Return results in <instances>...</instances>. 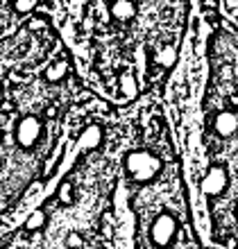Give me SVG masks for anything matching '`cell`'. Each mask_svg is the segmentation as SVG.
I'll return each instance as SVG.
<instances>
[{"label": "cell", "mask_w": 238, "mask_h": 249, "mask_svg": "<svg viewBox=\"0 0 238 249\" xmlns=\"http://www.w3.org/2000/svg\"><path fill=\"white\" fill-rule=\"evenodd\" d=\"M177 231H179L177 217L172 215V213H168V211H164V213H159L152 220V224H150V243L157 249H168L175 243Z\"/></svg>", "instance_id": "2"}, {"label": "cell", "mask_w": 238, "mask_h": 249, "mask_svg": "<svg viewBox=\"0 0 238 249\" xmlns=\"http://www.w3.org/2000/svg\"><path fill=\"white\" fill-rule=\"evenodd\" d=\"M102 138H105V131L100 124H89L82 134H79V147L82 150H98L102 145Z\"/></svg>", "instance_id": "7"}, {"label": "cell", "mask_w": 238, "mask_h": 249, "mask_svg": "<svg viewBox=\"0 0 238 249\" xmlns=\"http://www.w3.org/2000/svg\"><path fill=\"white\" fill-rule=\"evenodd\" d=\"M46 213L43 211H34L32 215L27 217V222H25V229L27 231H41L43 227H46Z\"/></svg>", "instance_id": "10"}, {"label": "cell", "mask_w": 238, "mask_h": 249, "mask_svg": "<svg viewBox=\"0 0 238 249\" xmlns=\"http://www.w3.org/2000/svg\"><path fill=\"white\" fill-rule=\"evenodd\" d=\"M82 245H84V240H82V236H79V233H68V236H66V247L79 249Z\"/></svg>", "instance_id": "13"}, {"label": "cell", "mask_w": 238, "mask_h": 249, "mask_svg": "<svg viewBox=\"0 0 238 249\" xmlns=\"http://www.w3.org/2000/svg\"><path fill=\"white\" fill-rule=\"evenodd\" d=\"M213 131L222 138H232L238 131V116L234 111H218L213 116Z\"/></svg>", "instance_id": "5"}, {"label": "cell", "mask_w": 238, "mask_h": 249, "mask_svg": "<svg viewBox=\"0 0 238 249\" xmlns=\"http://www.w3.org/2000/svg\"><path fill=\"white\" fill-rule=\"evenodd\" d=\"M118 84H120V93H123L125 98H136V93H139V84H136V77H134L132 72H123Z\"/></svg>", "instance_id": "8"}, {"label": "cell", "mask_w": 238, "mask_h": 249, "mask_svg": "<svg viewBox=\"0 0 238 249\" xmlns=\"http://www.w3.org/2000/svg\"><path fill=\"white\" fill-rule=\"evenodd\" d=\"M59 199L64 204H73V186L71 184H64L59 188Z\"/></svg>", "instance_id": "12"}, {"label": "cell", "mask_w": 238, "mask_h": 249, "mask_svg": "<svg viewBox=\"0 0 238 249\" xmlns=\"http://www.w3.org/2000/svg\"><path fill=\"white\" fill-rule=\"evenodd\" d=\"M107 12H109V16H111L113 20L127 23V20H132L134 16H136L139 7H136V2H132V0H113V2L107 5Z\"/></svg>", "instance_id": "6"}, {"label": "cell", "mask_w": 238, "mask_h": 249, "mask_svg": "<svg viewBox=\"0 0 238 249\" xmlns=\"http://www.w3.org/2000/svg\"><path fill=\"white\" fill-rule=\"evenodd\" d=\"M125 172L127 177L136 181V184H150L161 175L164 170V161L150 150H132L125 154Z\"/></svg>", "instance_id": "1"}, {"label": "cell", "mask_w": 238, "mask_h": 249, "mask_svg": "<svg viewBox=\"0 0 238 249\" xmlns=\"http://www.w3.org/2000/svg\"><path fill=\"white\" fill-rule=\"evenodd\" d=\"M0 89H2V86H0Z\"/></svg>", "instance_id": "15"}, {"label": "cell", "mask_w": 238, "mask_h": 249, "mask_svg": "<svg viewBox=\"0 0 238 249\" xmlns=\"http://www.w3.org/2000/svg\"><path fill=\"white\" fill-rule=\"evenodd\" d=\"M12 7H14V12H18V14H30L39 7V0H16Z\"/></svg>", "instance_id": "11"}, {"label": "cell", "mask_w": 238, "mask_h": 249, "mask_svg": "<svg viewBox=\"0 0 238 249\" xmlns=\"http://www.w3.org/2000/svg\"><path fill=\"white\" fill-rule=\"evenodd\" d=\"M236 220H238V202H236Z\"/></svg>", "instance_id": "14"}, {"label": "cell", "mask_w": 238, "mask_h": 249, "mask_svg": "<svg viewBox=\"0 0 238 249\" xmlns=\"http://www.w3.org/2000/svg\"><path fill=\"white\" fill-rule=\"evenodd\" d=\"M41 136H43V123L37 116H23V118L16 123V129H14V141L20 150H34L37 145L41 143Z\"/></svg>", "instance_id": "3"}, {"label": "cell", "mask_w": 238, "mask_h": 249, "mask_svg": "<svg viewBox=\"0 0 238 249\" xmlns=\"http://www.w3.org/2000/svg\"><path fill=\"white\" fill-rule=\"evenodd\" d=\"M66 72H68V64H66V61H55V64L48 66L46 79H48V82H61V79L66 77Z\"/></svg>", "instance_id": "9"}, {"label": "cell", "mask_w": 238, "mask_h": 249, "mask_svg": "<svg viewBox=\"0 0 238 249\" xmlns=\"http://www.w3.org/2000/svg\"><path fill=\"white\" fill-rule=\"evenodd\" d=\"M227 186H229V175H227L225 165H211V168L204 172L202 181H200V190H202L206 197L222 195L227 190Z\"/></svg>", "instance_id": "4"}]
</instances>
